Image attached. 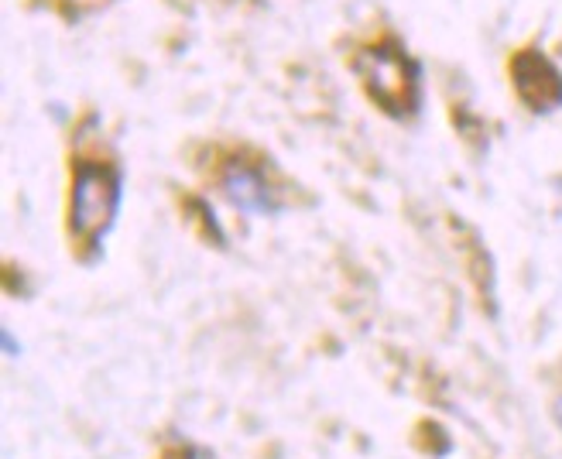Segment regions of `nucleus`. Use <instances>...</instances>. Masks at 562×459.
Returning <instances> with one entry per match:
<instances>
[{
	"mask_svg": "<svg viewBox=\"0 0 562 459\" xmlns=\"http://www.w3.org/2000/svg\"><path fill=\"white\" fill-rule=\"evenodd\" d=\"M120 209V172L99 161H79L72 172L69 233L83 250H97Z\"/></svg>",
	"mask_w": 562,
	"mask_h": 459,
	"instance_id": "obj_1",
	"label": "nucleus"
},
{
	"mask_svg": "<svg viewBox=\"0 0 562 459\" xmlns=\"http://www.w3.org/2000/svg\"><path fill=\"white\" fill-rule=\"evenodd\" d=\"M353 69L364 79L370 100L380 103L388 114L405 117L419 107V69L394 42L364 48Z\"/></svg>",
	"mask_w": 562,
	"mask_h": 459,
	"instance_id": "obj_2",
	"label": "nucleus"
},
{
	"mask_svg": "<svg viewBox=\"0 0 562 459\" xmlns=\"http://www.w3.org/2000/svg\"><path fill=\"white\" fill-rule=\"evenodd\" d=\"M511 72H515L518 97L532 107L535 114H548V110L562 107V72L556 69L546 56H538V52H521V56L515 58Z\"/></svg>",
	"mask_w": 562,
	"mask_h": 459,
	"instance_id": "obj_3",
	"label": "nucleus"
},
{
	"mask_svg": "<svg viewBox=\"0 0 562 459\" xmlns=\"http://www.w3.org/2000/svg\"><path fill=\"white\" fill-rule=\"evenodd\" d=\"M220 189H224V196L237 209L244 213H271V209H278V192L271 189L267 182V175L251 165V161H226L224 168H220Z\"/></svg>",
	"mask_w": 562,
	"mask_h": 459,
	"instance_id": "obj_4",
	"label": "nucleus"
},
{
	"mask_svg": "<svg viewBox=\"0 0 562 459\" xmlns=\"http://www.w3.org/2000/svg\"><path fill=\"white\" fill-rule=\"evenodd\" d=\"M411 443H415V449H422L425 456H436V459L453 453L450 432L442 429V425H436V422H419L415 432H411Z\"/></svg>",
	"mask_w": 562,
	"mask_h": 459,
	"instance_id": "obj_5",
	"label": "nucleus"
},
{
	"mask_svg": "<svg viewBox=\"0 0 562 459\" xmlns=\"http://www.w3.org/2000/svg\"><path fill=\"white\" fill-rule=\"evenodd\" d=\"M161 459H196V449L185 443H172L161 449Z\"/></svg>",
	"mask_w": 562,
	"mask_h": 459,
	"instance_id": "obj_6",
	"label": "nucleus"
},
{
	"mask_svg": "<svg viewBox=\"0 0 562 459\" xmlns=\"http://www.w3.org/2000/svg\"><path fill=\"white\" fill-rule=\"evenodd\" d=\"M0 340H4V350H7L11 357H17V343H15V336H11V332L4 330V332H0Z\"/></svg>",
	"mask_w": 562,
	"mask_h": 459,
	"instance_id": "obj_7",
	"label": "nucleus"
},
{
	"mask_svg": "<svg viewBox=\"0 0 562 459\" xmlns=\"http://www.w3.org/2000/svg\"><path fill=\"white\" fill-rule=\"evenodd\" d=\"M552 412H556V425H559V429H562V398H559V402H556V408H552Z\"/></svg>",
	"mask_w": 562,
	"mask_h": 459,
	"instance_id": "obj_8",
	"label": "nucleus"
}]
</instances>
